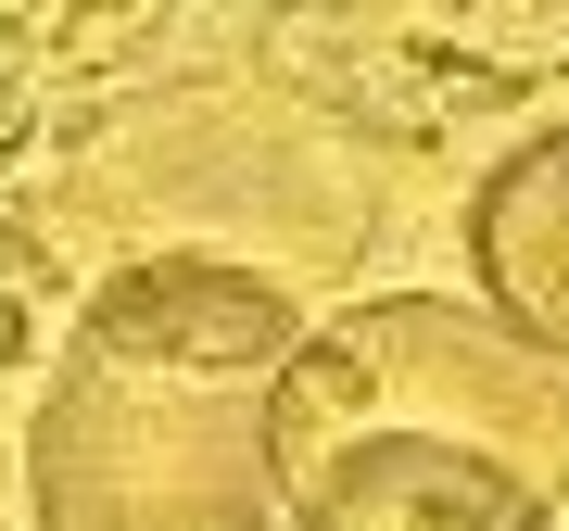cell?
<instances>
[{"mask_svg":"<svg viewBox=\"0 0 569 531\" xmlns=\"http://www.w3.org/2000/svg\"><path fill=\"white\" fill-rule=\"evenodd\" d=\"M266 493L291 531H557L569 368L443 291L342 304L279 368Z\"/></svg>","mask_w":569,"mask_h":531,"instance_id":"cell-2","label":"cell"},{"mask_svg":"<svg viewBox=\"0 0 569 531\" xmlns=\"http://www.w3.org/2000/svg\"><path fill=\"white\" fill-rule=\"evenodd\" d=\"M468 279H481V317L507 342L569 368V114L481 164V190H468Z\"/></svg>","mask_w":569,"mask_h":531,"instance_id":"cell-3","label":"cell"},{"mask_svg":"<svg viewBox=\"0 0 569 531\" xmlns=\"http://www.w3.org/2000/svg\"><path fill=\"white\" fill-rule=\"evenodd\" d=\"M305 304L228 253H140L77 304L39 418V531H266V405L305 354Z\"/></svg>","mask_w":569,"mask_h":531,"instance_id":"cell-1","label":"cell"}]
</instances>
